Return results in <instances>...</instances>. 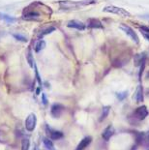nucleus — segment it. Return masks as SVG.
<instances>
[{
  "mask_svg": "<svg viewBox=\"0 0 149 150\" xmlns=\"http://www.w3.org/2000/svg\"><path fill=\"white\" fill-rule=\"evenodd\" d=\"M97 3V0H82V1L74 2V1H59V6L62 10H77L79 7H83V6L92 5Z\"/></svg>",
  "mask_w": 149,
  "mask_h": 150,
  "instance_id": "nucleus-1",
  "label": "nucleus"
},
{
  "mask_svg": "<svg viewBox=\"0 0 149 150\" xmlns=\"http://www.w3.org/2000/svg\"><path fill=\"white\" fill-rule=\"evenodd\" d=\"M103 11L105 12V13L118 15L120 17H123V18H129L130 15H131V14H130L128 11H126L125 9L116 7V6H105L103 9Z\"/></svg>",
  "mask_w": 149,
  "mask_h": 150,
  "instance_id": "nucleus-2",
  "label": "nucleus"
},
{
  "mask_svg": "<svg viewBox=\"0 0 149 150\" xmlns=\"http://www.w3.org/2000/svg\"><path fill=\"white\" fill-rule=\"evenodd\" d=\"M36 123H37V118L36 115L34 113H30L25 119V129L28 132H33L36 128Z\"/></svg>",
  "mask_w": 149,
  "mask_h": 150,
  "instance_id": "nucleus-3",
  "label": "nucleus"
},
{
  "mask_svg": "<svg viewBox=\"0 0 149 150\" xmlns=\"http://www.w3.org/2000/svg\"><path fill=\"white\" fill-rule=\"evenodd\" d=\"M148 115V111L147 108L145 106H141V107H138V108L134 111V116L136 119L138 120H143L147 117Z\"/></svg>",
  "mask_w": 149,
  "mask_h": 150,
  "instance_id": "nucleus-4",
  "label": "nucleus"
},
{
  "mask_svg": "<svg viewBox=\"0 0 149 150\" xmlns=\"http://www.w3.org/2000/svg\"><path fill=\"white\" fill-rule=\"evenodd\" d=\"M120 29H122L124 32H125L127 35H128L130 38H131L136 44H138L139 43V39H138V35H136V33L130 26L126 25V24H122V25L120 26Z\"/></svg>",
  "mask_w": 149,
  "mask_h": 150,
  "instance_id": "nucleus-5",
  "label": "nucleus"
},
{
  "mask_svg": "<svg viewBox=\"0 0 149 150\" xmlns=\"http://www.w3.org/2000/svg\"><path fill=\"white\" fill-rule=\"evenodd\" d=\"M136 142L141 143L145 147L146 150H149V134L138 133L136 134Z\"/></svg>",
  "mask_w": 149,
  "mask_h": 150,
  "instance_id": "nucleus-6",
  "label": "nucleus"
},
{
  "mask_svg": "<svg viewBox=\"0 0 149 150\" xmlns=\"http://www.w3.org/2000/svg\"><path fill=\"white\" fill-rule=\"evenodd\" d=\"M65 108L60 104H53L51 108V114L53 118H59L63 113Z\"/></svg>",
  "mask_w": 149,
  "mask_h": 150,
  "instance_id": "nucleus-7",
  "label": "nucleus"
},
{
  "mask_svg": "<svg viewBox=\"0 0 149 150\" xmlns=\"http://www.w3.org/2000/svg\"><path fill=\"white\" fill-rule=\"evenodd\" d=\"M46 134H48V137L52 140H58L63 137V133L60 132V131L51 129V128H49L48 126L46 127Z\"/></svg>",
  "mask_w": 149,
  "mask_h": 150,
  "instance_id": "nucleus-8",
  "label": "nucleus"
},
{
  "mask_svg": "<svg viewBox=\"0 0 149 150\" xmlns=\"http://www.w3.org/2000/svg\"><path fill=\"white\" fill-rule=\"evenodd\" d=\"M40 17L41 15L36 11H25L22 15V18L25 20H39Z\"/></svg>",
  "mask_w": 149,
  "mask_h": 150,
  "instance_id": "nucleus-9",
  "label": "nucleus"
},
{
  "mask_svg": "<svg viewBox=\"0 0 149 150\" xmlns=\"http://www.w3.org/2000/svg\"><path fill=\"white\" fill-rule=\"evenodd\" d=\"M67 26L70 28H76L77 30H84L86 27L85 24L83 23H82V21H79V20H70L69 23H67Z\"/></svg>",
  "mask_w": 149,
  "mask_h": 150,
  "instance_id": "nucleus-10",
  "label": "nucleus"
},
{
  "mask_svg": "<svg viewBox=\"0 0 149 150\" xmlns=\"http://www.w3.org/2000/svg\"><path fill=\"white\" fill-rule=\"evenodd\" d=\"M114 133H115V129H114V127L110 125V126H108L104 130L103 134H102V137H103V139L105 140H110V137L114 135Z\"/></svg>",
  "mask_w": 149,
  "mask_h": 150,
  "instance_id": "nucleus-11",
  "label": "nucleus"
},
{
  "mask_svg": "<svg viewBox=\"0 0 149 150\" xmlns=\"http://www.w3.org/2000/svg\"><path fill=\"white\" fill-rule=\"evenodd\" d=\"M92 142V137H86L82 140H80V142L79 143V145L77 146V148L74 150H84L87 146L91 143Z\"/></svg>",
  "mask_w": 149,
  "mask_h": 150,
  "instance_id": "nucleus-12",
  "label": "nucleus"
},
{
  "mask_svg": "<svg viewBox=\"0 0 149 150\" xmlns=\"http://www.w3.org/2000/svg\"><path fill=\"white\" fill-rule=\"evenodd\" d=\"M87 26L89 28H104L103 24L98 18H89L87 21Z\"/></svg>",
  "mask_w": 149,
  "mask_h": 150,
  "instance_id": "nucleus-13",
  "label": "nucleus"
},
{
  "mask_svg": "<svg viewBox=\"0 0 149 150\" xmlns=\"http://www.w3.org/2000/svg\"><path fill=\"white\" fill-rule=\"evenodd\" d=\"M134 98L136 99V103H142L143 102V89H142L141 85H138V88L136 90Z\"/></svg>",
  "mask_w": 149,
  "mask_h": 150,
  "instance_id": "nucleus-14",
  "label": "nucleus"
},
{
  "mask_svg": "<svg viewBox=\"0 0 149 150\" xmlns=\"http://www.w3.org/2000/svg\"><path fill=\"white\" fill-rule=\"evenodd\" d=\"M145 59H146V55H145L144 52L143 54L136 55L135 56V65L136 66H139V65H141L142 63H144Z\"/></svg>",
  "mask_w": 149,
  "mask_h": 150,
  "instance_id": "nucleus-15",
  "label": "nucleus"
},
{
  "mask_svg": "<svg viewBox=\"0 0 149 150\" xmlns=\"http://www.w3.org/2000/svg\"><path fill=\"white\" fill-rule=\"evenodd\" d=\"M54 30H55L54 26H49V27H46V28H43V29L41 30V32L39 33L38 38H43L44 36L48 35V34H51V32H53Z\"/></svg>",
  "mask_w": 149,
  "mask_h": 150,
  "instance_id": "nucleus-16",
  "label": "nucleus"
},
{
  "mask_svg": "<svg viewBox=\"0 0 149 150\" xmlns=\"http://www.w3.org/2000/svg\"><path fill=\"white\" fill-rule=\"evenodd\" d=\"M0 20L7 21L8 23H13L15 21H17V18H13V17H11V15L3 14V13H0Z\"/></svg>",
  "mask_w": 149,
  "mask_h": 150,
  "instance_id": "nucleus-17",
  "label": "nucleus"
},
{
  "mask_svg": "<svg viewBox=\"0 0 149 150\" xmlns=\"http://www.w3.org/2000/svg\"><path fill=\"white\" fill-rule=\"evenodd\" d=\"M43 142H44V145L46 149L48 150H54V146H53V143L49 137H43Z\"/></svg>",
  "mask_w": 149,
  "mask_h": 150,
  "instance_id": "nucleus-18",
  "label": "nucleus"
},
{
  "mask_svg": "<svg viewBox=\"0 0 149 150\" xmlns=\"http://www.w3.org/2000/svg\"><path fill=\"white\" fill-rule=\"evenodd\" d=\"M26 59H27V62H28L29 66H30L31 68H33V67H34V64H35V62H34V58H33L32 51H31V49H28V51H27Z\"/></svg>",
  "mask_w": 149,
  "mask_h": 150,
  "instance_id": "nucleus-19",
  "label": "nucleus"
},
{
  "mask_svg": "<svg viewBox=\"0 0 149 150\" xmlns=\"http://www.w3.org/2000/svg\"><path fill=\"white\" fill-rule=\"evenodd\" d=\"M46 48V42L44 40H40L38 41V43L36 44V46H35V51L36 52H40L41 51H43Z\"/></svg>",
  "mask_w": 149,
  "mask_h": 150,
  "instance_id": "nucleus-20",
  "label": "nucleus"
},
{
  "mask_svg": "<svg viewBox=\"0 0 149 150\" xmlns=\"http://www.w3.org/2000/svg\"><path fill=\"white\" fill-rule=\"evenodd\" d=\"M30 147V140L28 137H24L21 140V150H29Z\"/></svg>",
  "mask_w": 149,
  "mask_h": 150,
  "instance_id": "nucleus-21",
  "label": "nucleus"
},
{
  "mask_svg": "<svg viewBox=\"0 0 149 150\" xmlns=\"http://www.w3.org/2000/svg\"><path fill=\"white\" fill-rule=\"evenodd\" d=\"M110 107H104L103 108V111H102V114H101V117H100V121H103L104 119L108 117V113H110Z\"/></svg>",
  "mask_w": 149,
  "mask_h": 150,
  "instance_id": "nucleus-22",
  "label": "nucleus"
},
{
  "mask_svg": "<svg viewBox=\"0 0 149 150\" xmlns=\"http://www.w3.org/2000/svg\"><path fill=\"white\" fill-rule=\"evenodd\" d=\"M12 36H13L17 41H20V42H22V43H26L27 41H28V39H27L25 36L21 35V34H13Z\"/></svg>",
  "mask_w": 149,
  "mask_h": 150,
  "instance_id": "nucleus-23",
  "label": "nucleus"
},
{
  "mask_svg": "<svg viewBox=\"0 0 149 150\" xmlns=\"http://www.w3.org/2000/svg\"><path fill=\"white\" fill-rule=\"evenodd\" d=\"M34 70H35V75H36V80H38V82L40 84V87L42 86V80H41V77L39 75V72H38V69H37L36 64H34Z\"/></svg>",
  "mask_w": 149,
  "mask_h": 150,
  "instance_id": "nucleus-24",
  "label": "nucleus"
},
{
  "mask_svg": "<svg viewBox=\"0 0 149 150\" xmlns=\"http://www.w3.org/2000/svg\"><path fill=\"white\" fill-rule=\"evenodd\" d=\"M6 142H7V137H6L5 133L0 131V143H6Z\"/></svg>",
  "mask_w": 149,
  "mask_h": 150,
  "instance_id": "nucleus-25",
  "label": "nucleus"
},
{
  "mask_svg": "<svg viewBox=\"0 0 149 150\" xmlns=\"http://www.w3.org/2000/svg\"><path fill=\"white\" fill-rule=\"evenodd\" d=\"M127 94H128V92L127 91H124V92H120V93H117V98H118L120 101H122L127 97Z\"/></svg>",
  "mask_w": 149,
  "mask_h": 150,
  "instance_id": "nucleus-26",
  "label": "nucleus"
},
{
  "mask_svg": "<svg viewBox=\"0 0 149 150\" xmlns=\"http://www.w3.org/2000/svg\"><path fill=\"white\" fill-rule=\"evenodd\" d=\"M42 102L45 106L48 104V99H46V96L45 93H42Z\"/></svg>",
  "mask_w": 149,
  "mask_h": 150,
  "instance_id": "nucleus-27",
  "label": "nucleus"
},
{
  "mask_svg": "<svg viewBox=\"0 0 149 150\" xmlns=\"http://www.w3.org/2000/svg\"><path fill=\"white\" fill-rule=\"evenodd\" d=\"M139 29H141V31H143V32L149 33V27H146V26H141V27H139Z\"/></svg>",
  "mask_w": 149,
  "mask_h": 150,
  "instance_id": "nucleus-28",
  "label": "nucleus"
},
{
  "mask_svg": "<svg viewBox=\"0 0 149 150\" xmlns=\"http://www.w3.org/2000/svg\"><path fill=\"white\" fill-rule=\"evenodd\" d=\"M142 34H143V36H144V38L145 39H147L148 41H149V33H146V32H143V31H142L141 32Z\"/></svg>",
  "mask_w": 149,
  "mask_h": 150,
  "instance_id": "nucleus-29",
  "label": "nucleus"
},
{
  "mask_svg": "<svg viewBox=\"0 0 149 150\" xmlns=\"http://www.w3.org/2000/svg\"><path fill=\"white\" fill-rule=\"evenodd\" d=\"M40 91H41V87H38V88L36 89V95H39Z\"/></svg>",
  "mask_w": 149,
  "mask_h": 150,
  "instance_id": "nucleus-30",
  "label": "nucleus"
},
{
  "mask_svg": "<svg viewBox=\"0 0 149 150\" xmlns=\"http://www.w3.org/2000/svg\"><path fill=\"white\" fill-rule=\"evenodd\" d=\"M146 77H147V79H149V72H148L147 75H146Z\"/></svg>",
  "mask_w": 149,
  "mask_h": 150,
  "instance_id": "nucleus-31",
  "label": "nucleus"
},
{
  "mask_svg": "<svg viewBox=\"0 0 149 150\" xmlns=\"http://www.w3.org/2000/svg\"><path fill=\"white\" fill-rule=\"evenodd\" d=\"M32 150H36V145H34V147H33V149Z\"/></svg>",
  "mask_w": 149,
  "mask_h": 150,
  "instance_id": "nucleus-32",
  "label": "nucleus"
},
{
  "mask_svg": "<svg viewBox=\"0 0 149 150\" xmlns=\"http://www.w3.org/2000/svg\"><path fill=\"white\" fill-rule=\"evenodd\" d=\"M6 150H15V149H13V148H8V149H6Z\"/></svg>",
  "mask_w": 149,
  "mask_h": 150,
  "instance_id": "nucleus-33",
  "label": "nucleus"
}]
</instances>
